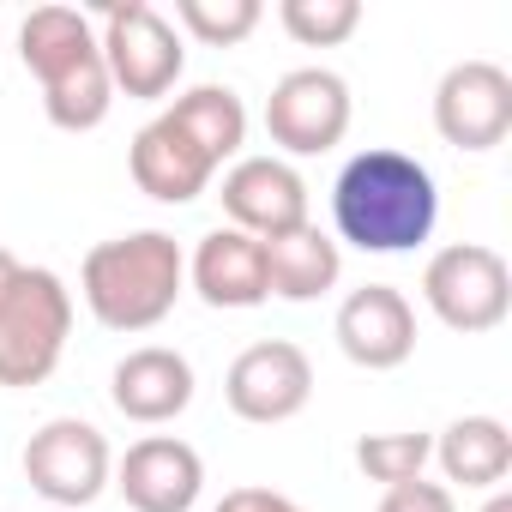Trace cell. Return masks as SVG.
Masks as SVG:
<instances>
[{
  "label": "cell",
  "instance_id": "1",
  "mask_svg": "<svg viewBox=\"0 0 512 512\" xmlns=\"http://www.w3.org/2000/svg\"><path fill=\"white\" fill-rule=\"evenodd\" d=\"M440 223V187L428 163L392 145L356 151L332 181V241L362 253H416Z\"/></svg>",
  "mask_w": 512,
  "mask_h": 512
},
{
  "label": "cell",
  "instance_id": "2",
  "mask_svg": "<svg viewBox=\"0 0 512 512\" xmlns=\"http://www.w3.org/2000/svg\"><path fill=\"white\" fill-rule=\"evenodd\" d=\"M85 308L109 332H151L175 314L187 290V253L169 229H133L115 241H97L79 266Z\"/></svg>",
  "mask_w": 512,
  "mask_h": 512
},
{
  "label": "cell",
  "instance_id": "3",
  "mask_svg": "<svg viewBox=\"0 0 512 512\" xmlns=\"http://www.w3.org/2000/svg\"><path fill=\"white\" fill-rule=\"evenodd\" d=\"M19 61L43 85V115L61 133H91L115 109V85L97 49V25L79 7H31L19 25Z\"/></svg>",
  "mask_w": 512,
  "mask_h": 512
},
{
  "label": "cell",
  "instance_id": "4",
  "mask_svg": "<svg viewBox=\"0 0 512 512\" xmlns=\"http://www.w3.org/2000/svg\"><path fill=\"white\" fill-rule=\"evenodd\" d=\"M73 338V290L49 266H19L0 296V386H43Z\"/></svg>",
  "mask_w": 512,
  "mask_h": 512
},
{
  "label": "cell",
  "instance_id": "5",
  "mask_svg": "<svg viewBox=\"0 0 512 512\" xmlns=\"http://www.w3.org/2000/svg\"><path fill=\"white\" fill-rule=\"evenodd\" d=\"M422 302L446 332L482 338L512 314V266L482 241H452L422 266Z\"/></svg>",
  "mask_w": 512,
  "mask_h": 512
},
{
  "label": "cell",
  "instance_id": "6",
  "mask_svg": "<svg viewBox=\"0 0 512 512\" xmlns=\"http://www.w3.org/2000/svg\"><path fill=\"white\" fill-rule=\"evenodd\" d=\"M97 49H103L109 85L139 97V103H163L175 91V79L187 73L181 31L151 7V0H115V7H103Z\"/></svg>",
  "mask_w": 512,
  "mask_h": 512
},
{
  "label": "cell",
  "instance_id": "7",
  "mask_svg": "<svg viewBox=\"0 0 512 512\" xmlns=\"http://www.w3.org/2000/svg\"><path fill=\"white\" fill-rule=\"evenodd\" d=\"M350 115H356L350 85L332 67H296L266 97V139L284 151V163L290 157H320V151L344 145Z\"/></svg>",
  "mask_w": 512,
  "mask_h": 512
},
{
  "label": "cell",
  "instance_id": "8",
  "mask_svg": "<svg viewBox=\"0 0 512 512\" xmlns=\"http://www.w3.org/2000/svg\"><path fill=\"white\" fill-rule=\"evenodd\" d=\"M25 482L49 506H91L115 482V452L97 422L85 416H55L31 434L25 446Z\"/></svg>",
  "mask_w": 512,
  "mask_h": 512
},
{
  "label": "cell",
  "instance_id": "9",
  "mask_svg": "<svg viewBox=\"0 0 512 512\" xmlns=\"http://www.w3.org/2000/svg\"><path fill=\"white\" fill-rule=\"evenodd\" d=\"M223 398L241 422L253 428H272V422H290L308 410L314 398V362L302 344L290 338H260V344H247L229 374H223Z\"/></svg>",
  "mask_w": 512,
  "mask_h": 512
},
{
  "label": "cell",
  "instance_id": "10",
  "mask_svg": "<svg viewBox=\"0 0 512 512\" xmlns=\"http://www.w3.org/2000/svg\"><path fill=\"white\" fill-rule=\"evenodd\" d=\"M434 133L452 151H494L512 133V73L500 61H458L434 85Z\"/></svg>",
  "mask_w": 512,
  "mask_h": 512
},
{
  "label": "cell",
  "instance_id": "11",
  "mask_svg": "<svg viewBox=\"0 0 512 512\" xmlns=\"http://www.w3.org/2000/svg\"><path fill=\"white\" fill-rule=\"evenodd\" d=\"M217 199H223L229 229H241L253 241H272V235H290V229L314 223L308 217V181L278 151L272 157H235Z\"/></svg>",
  "mask_w": 512,
  "mask_h": 512
},
{
  "label": "cell",
  "instance_id": "12",
  "mask_svg": "<svg viewBox=\"0 0 512 512\" xmlns=\"http://www.w3.org/2000/svg\"><path fill=\"white\" fill-rule=\"evenodd\" d=\"M332 332H338V350H344L356 368H368V374L404 368V362L416 356V308H410V296L392 290V284H362V290H350L344 308H338V320H332Z\"/></svg>",
  "mask_w": 512,
  "mask_h": 512
},
{
  "label": "cell",
  "instance_id": "13",
  "mask_svg": "<svg viewBox=\"0 0 512 512\" xmlns=\"http://www.w3.org/2000/svg\"><path fill=\"white\" fill-rule=\"evenodd\" d=\"M115 488L133 512H193L205 494V458L175 434H145L115 464Z\"/></svg>",
  "mask_w": 512,
  "mask_h": 512
},
{
  "label": "cell",
  "instance_id": "14",
  "mask_svg": "<svg viewBox=\"0 0 512 512\" xmlns=\"http://www.w3.org/2000/svg\"><path fill=\"white\" fill-rule=\"evenodd\" d=\"M193 362L169 344H145V350H127L109 374V404L139 422V428H163L175 422L187 404H193Z\"/></svg>",
  "mask_w": 512,
  "mask_h": 512
},
{
  "label": "cell",
  "instance_id": "15",
  "mask_svg": "<svg viewBox=\"0 0 512 512\" xmlns=\"http://www.w3.org/2000/svg\"><path fill=\"white\" fill-rule=\"evenodd\" d=\"M187 284H193V296L205 308H223V314L260 308V302H272V290H266V247L253 235H241V229H229V223H217L193 247Z\"/></svg>",
  "mask_w": 512,
  "mask_h": 512
},
{
  "label": "cell",
  "instance_id": "16",
  "mask_svg": "<svg viewBox=\"0 0 512 512\" xmlns=\"http://www.w3.org/2000/svg\"><path fill=\"white\" fill-rule=\"evenodd\" d=\"M127 169H133V187H139L145 199H157V205H193V199L211 187V175H217V163H211L169 115H157V121H145V127L133 133Z\"/></svg>",
  "mask_w": 512,
  "mask_h": 512
},
{
  "label": "cell",
  "instance_id": "17",
  "mask_svg": "<svg viewBox=\"0 0 512 512\" xmlns=\"http://www.w3.org/2000/svg\"><path fill=\"white\" fill-rule=\"evenodd\" d=\"M260 247H266V290L278 302H320L344 278V247L320 223H302V229L272 235Z\"/></svg>",
  "mask_w": 512,
  "mask_h": 512
},
{
  "label": "cell",
  "instance_id": "18",
  "mask_svg": "<svg viewBox=\"0 0 512 512\" xmlns=\"http://www.w3.org/2000/svg\"><path fill=\"white\" fill-rule=\"evenodd\" d=\"M434 464L458 488H500L512 476V428L500 416H458L434 434Z\"/></svg>",
  "mask_w": 512,
  "mask_h": 512
},
{
  "label": "cell",
  "instance_id": "19",
  "mask_svg": "<svg viewBox=\"0 0 512 512\" xmlns=\"http://www.w3.org/2000/svg\"><path fill=\"white\" fill-rule=\"evenodd\" d=\"M163 115H169L217 169H223L229 157H241V145H247V103H241V91H229V85H193V91H181Z\"/></svg>",
  "mask_w": 512,
  "mask_h": 512
},
{
  "label": "cell",
  "instance_id": "20",
  "mask_svg": "<svg viewBox=\"0 0 512 512\" xmlns=\"http://www.w3.org/2000/svg\"><path fill=\"white\" fill-rule=\"evenodd\" d=\"M260 19H266L260 0H175V25H181L193 43H205V49H235V43H247L253 31H260Z\"/></svg>",
  "mask_w": 512,
  "mask_h": 512
},
{
  "label": "cell",
  "instance_id": "21",
  "mask_svg": "<svg viewBox=\"0 0 512 512\" xmlns=\"http://www.w3.org/2000/svg\"><path fill=\"white\" fill-rule=\"evenodd\" d=\"M428 458H434V434H362L356 440V470L380 488L416 482Z\"/></svg>",
  "mask_w": 512,
  "mask_h": 512
},
{
  "label": "cell",
  "instance_id": "22",
  "mask_svg": "<svg viewBox=\"0 0 512 512\" xmlns=\"http://www.w3.org/2000/svg\"><path fill=\"white\" fill-rule=\"evenodd\" d=\"M278 25L302 43V49H338L356 37L362 25V0H284Z\"/></svg>",
  "mask_w": 512,
  "mask_h": 512
},
{
  "label": "cell",
  "instance_id": "23",
  "mask_svg": "<svg viewBox=\"0 0 512 512\" xmlns=\"http://www.w3.org/2000/svg\"><path fill=\"white\" fill-rule=\"evenodd\" d=\"M380 512H458V500H452V488H446V482L416 476V482H404V488H386Z\"/></svg>",
  "mask_w": 512,
  "mask_h": 512
},
{
  "label": "cell",
  "instance_id": "24",
  "mask_svg": "<svg viewBox=\"0 0 512 512\" xmlns=\"http://www.w3.org/2000/svg\"><path fill=\"white\" fill-rule=\"evenodd\" d=\"M211 512H308V506H296V500L278 494V488H229Z\"/></svg>",
  "mask_w": 512,
  "mask_h": 512
},
{
  "label": "cell",
  "instance_id": "25",
  "mask_svg": "<svg viewBox=\"0 0 512 512\" xmlns=\"http://www.w3.org/2000/svg\"><path fill=\"white\" fill-rule=\"evenodd\" d=\"M19 266H25V260H19V253H13V247H0V296H7V290H13V278H19Z\"/></svg>",
  "mask_w": 512,
  "mask_h": 512
},
{
  "label": "cell",
  "instance_id": "26",
  "mask_svg": "<svg viewBox=\"0 0 512 512\" xmlns=\"http://www.w3.org/2000/svg\"><path fill=\"white\" fill-rule=\"evenodd\" d=\"M482 512H512V494H506V488H488V500H482Z\"/></svg>",
  "mask_w": 512,
  "mask_h": 512
}]
</instances>
